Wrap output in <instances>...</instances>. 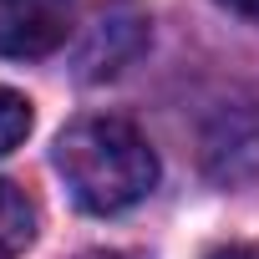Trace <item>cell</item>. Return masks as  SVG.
I'll list each match as a JSON object with an SVG mask.
<instances>
[{"label": "cell", "instance_id": "1", "mask_svg": "<svg viewBox=\"0 0 259 259\" xmlns=\"http://www.w3.org/2000/svg\"><path fill=\"white\" fill-rule=\"evenodd\" d=\"M56 173L87 213H122L153 193L158 153L122 117H81L56 138Z\"/></svg>", "mask_w": 259, "mask_h": 259}, {"label": "cell", "instance_id": "2", "mask_svg": "<svg viewBox=\"0 0 259 259\" xmlns=\"http://www.w3.org/2000/svg\"><path fill=\"white\" fill-rule=\"evenodd\" d=\"M76 26V0H0V56L36 61L66 46Z\"/></svg>", "mask_w": 259, "mask_h": 259}, {"label": "cell", "instance_id": "3", "mask_svg": "<svg viewBox=\"0 0 259 259\" xmlns=\"http://www.w3.org/2000/svg\"><path fill=\"white\" fill-rule=\"evenodd\" d=\"M143 46H148V16H143L138 6H127V0H117V6H107V11L92 21L76 66H81L87 81H102V76H117Z\"/></svg>", "mask_w": 259, "mask_h": 259}, {"label": "cell", "instance_id": "4", "mask_svg": "<svg viewBox=\"0 0 259 259\" xmlns=\"http://www.w3.org/2000/svg\"><path fill=\"white\" fill-rule=\"evenodd\" d=\"M31 239H36V208H31V198L11 178H0V259H16Z\"/></svg>", "mask_w": 259, "mask_h": 259}, {"label": "cell", "instance_id": "5", "mask_svg": "<svg viewBox=\"0 0 259 259\" xmlns=\"http://www.w3.org/2000/svg\"><path fill=\"white\" fill-rule=\"evenodd\" d=\"M31 133V102L11 87H0V158H6L11 148H21Z\"/></svg>", "mask_w": 259, "mask_h": 259}, {"label": "cell", "instance_id": "6", "mask_svg": "<svg viewBox=\"0 0 259 259\" xmlns=\"http://www.w3.org/2000/svg\"><path fill=\"white\" fill-rule=\"evenodd\" d=\"M208 259H259V249H254V244H224V249H213Z\"/></svg>", "mask_w": 259, "mask_h": 259}, {"label": "cell", "instance_id": "7", "mask_svg": "<svg viewBox=\"0 0 259 259\" xmlns=\"http://www.w3.org/2000/svg\"><path fill=\"white\" fill-rule=\"evenodd\" d=\"M224 11H234V16H244V21H254L259 26V0H219Z\"/></svg>", "mask_w": 259, "mask_h": 259}, {"label": "cell", "instance_id": "8", "mask_svg": "<svg viewBox=\"0 0 259 259\" xmlns=\"http://www.w3.org/2000/svg\"><path fill=\"white\" fill-rule=\"evenodd\" d=\"M81 259H127V254H117V249H92V254H81Z\"/></svg>", "mask_w": 259, "mask_h": 259}]
</instances>
